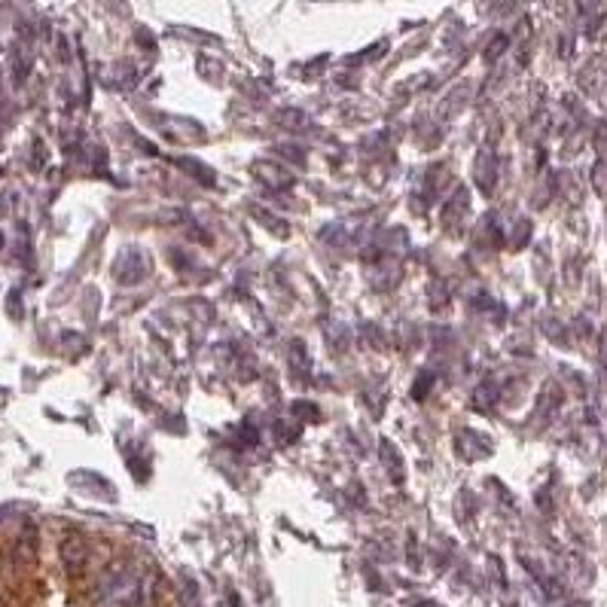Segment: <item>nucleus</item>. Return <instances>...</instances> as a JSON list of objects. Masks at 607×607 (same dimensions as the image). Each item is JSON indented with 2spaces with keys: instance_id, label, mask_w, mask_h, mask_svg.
Listing matches in <instances>:
<instances>
[{
  "instance_id": "1",
  "label": "nucleus",
  "mask_w": 607,
  "mask_h": 607,
  "mask_svg": "<svg viewBox=\"0 0 607 607\" xmlns=\"http://www.w3.org/2000/svg\"><path fill=\"white\" fill-rule=\"evenodd\" d=\"M62 565L71 580H80L89 565V543L80 534H71L62 540Z\"/></svg>"
},
{
  "instance_id": "2",
  "label": "nucleus",
  "mask_w": 607,
  "mask_h": 607,
  "mask_svg": "<svg viewBox=\"0 0 607 607\" xmlns=\"http://www.w3.org/2000/svg\"><path fill=\"white\" fill-rule=\"evenodd\" d=\"M467 211H470L467 190H458V193L446 202V208H443V226H446L449 232H458L461 223H464V217H467Z\"/></svg>"
},
{
  "instance_id": "3",
  "label": "nucleus",
  "mask_w": 607,
  "mask_h": 607,
  "mask_svg": "<svg viewBox=\"0 0 607 607\" xmlns=\"http://www.w3.org/2000/svg\"><path fill=\"white\" fill-rule=\"evenodd\" d=\"M254 174L260 180H266L269 187H290L293 184V174L284 171L281 165H272V162H254Z\"/></svg>"
},
{
  "instance_id": "4",
  "label": "nucleus",
  "mask_w": 607,
  "mask_h": 607,
  "mask_svg": "<svg viewBox=\"0 0 607 607\" xmlns=\"http://www.w3.org/2000/svg\"><path fill=\"white\" fill-rule=\"evenodd\" d=\"M592 184L601 196H607V159H598V165L592 171Z\"/></svg>"
},
{
  "instance_id": "5",
  "label": "nucleus",
  "mask_w": 607,
  "mask_h": 607,
  "mask_svg": "<svg viewBox=\"0 0 607 607\" xmlns=\"http://www.w3.org/2000/svg\"><path fill=\"white\" fill-rule=\"evenodd\" d=\"M598 354H601V367H604V373H607V330L601 333V348H598Z\"/></svg>"
},
{
  "instance_id": "6",
  "label": "nucleus",
  "mask_w": 607,
  "mask_h": 607,
  "mask_svg": "<svg viewBox=\"0 0 607 607\" xmlns=\"http://www.w3.org/2000/svg\"><path fill=\"white\" fill-rule=\"evenodd\" d=\"M0 248H4V235H0Z\"/></svg>"
},
{
  "instance_id": "7",
  "label": "nucleus",
  "mask_w": 607,
  "mask_h": 607,
  "mask_svg": "<svg viewBox=\"0 0 607 607\" xmlns=\"http://www.w3.org/2000/svg\"><path fill=\"white\" fill-rule=\"evenodd\" d=\"M0 607H4V601H0Z\"/></svg>"
},
{
  "instance_id": "8",
  "label": "nucleus",
  "mask_w": 607,
  "mask_h": 607,
  "mask_svg": "<svg viewBox=\"0 0 607 607\" xmlns=\"http://www.w3.org/2000/svg\"><path fill=\"white\" fill-rule=\"evenodd\" d=\"M0 174H4V171H0Z\"/></svg>"
}]
</instances>
